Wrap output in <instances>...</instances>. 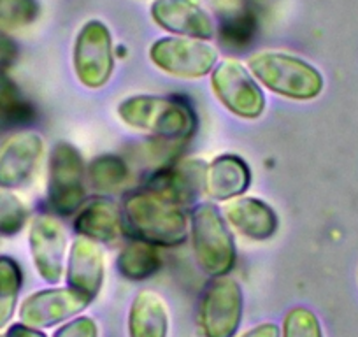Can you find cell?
Returning <instances> with one entry per match:
<instances>
[{
  "label": "cell",
  "instance_id": "cell-4",
  "mask_svg": "<svg viewBox=\"0 0 358 337\" xmlns=\"http://www.w3.org/2000/svg\"><path fill=\"white\" fill-rule=\"evenodd\" d=\"M192 250L202 273L211 278L229 276L237 262V246L229 222L218 206L201 202L190 218Z\"/></svg>",
  "mask_w": 358,
  "mask_h": 337
},
{
  "label": "cell",
  "instance_id": "cell-23",
  "mask_svg": "<svg viewBox=\"0 0 358 337\" xmlns=\"http://www.w3.org/2000/svg\"><path fill=\"white\" fill-rule=\"evenodd\" d=\"M22 285L20 264L11 257H0V330L6 329L15 316Z\"/></svg>",
  "mask_w": 358,
  "mask_h": 337
},
{
  "label": "cell",
  "instance_id": "cell-10",
  "mask_svg": "<svg viewBox=\"0 0 358 337\" xmlns=\"http://www.w3.org/2000/svg\"><path fill=\"white\" fill-rule=\"evenodd\" d=\"M29 246L37 274L46 283H60L67 266V232L53 216L41 215L32 220Z\"/></svg>",
  "mask_w": 358,
  "mask_h": 337
},
{
  "label": "cell",
  "instance_id": "cell-27",
  "mask_svg": "<svg viewBox=\"0 0 358 337\" xmlns=\"http://www.w3.org/2000/svg\"><path fill=\"white\" fill-rule=\"evenodd\" d=\"M281 337H323L322 323L311 309L299 306L285 316Z\"/></svg>",
  "mask_w": 358,
  "mask_h": 337
},
{
  "label": "cell",
  "instance_id": "cell-9",
  "mask_svg": "<svg viewBox=\"0 0 358 337\" xmlns=\"http://www.w3.org/2000/svg\"><path fill=\"white\" fill-rule=\"evenodd\" d=\"M243 288L229 276L213 278L199 304V327L204 337H236L243 320Z\"/></svg>",
  "mask_w": 358,
  "mask_h": 337
},
{
  "label": "cell",
  "instance_id": "cell-13",
  "mask_svg": "<svg viewBox=\"0 0 358 337\" xmlns=\"http://www.w3.org/2000/svg\"><path fill=\"white\" fill-rule=\"evenodd\" d=\"M44 155V141L34 130L15 134L0 148V188L16 190L29 183Z\"/></svg>",
  "mask_w": 358,
  "mask_h": 337
},
{
  "label": "cell",
  "instance_id": "cell-21",
  "mask_svg": "<svg viewBox=\"0 0 358 337\" xmlns=\"http://www.w3.org/2000/svg\"><path fill=\"white\" fill-rule=\"evenodd\" d=\"M116 267L118 273L129 281L150 280L162 267L160 251L146 241L132 239L120 251Z\"/></svg>",
  "mask_w": 358,
  "mask_h": 337
},
{
  "label": "cell",
  "instance_id": "cell-14",
  "mask_svg": "<svg viewBox=\"0 0 358 337\" xmlns=\"http://www.w3.org/2000/svg\"><path fill=\"white\" fill-rule=\"evenodd\" d=\"M150 15L171 36L209 41L216 32L211 15L197 0H153Z\"/></svg>",
  "mask_w": 358,
  "mask_h": 337
},
{
  "label": "cell",
  "instance_id": "cell-31",
  "mask_svg": "<svg viewBox=\"0 0 358 337\" xmlns=\"http://www.w3.org/2000/svg\"><path fill=\"white\" fill-rule=\"evenodd\" d=\"M6 337H48L43 332V329H36V327L25 325V323H15L8 329Z\"/></svg>",
  "mask_w": 358,
  "mask_h": 337
},
{
  "label": "cell",
  "instance_id": "cell-25",
  "mask_svg": "<svg viewBox=\"0 0 358 337\" xmlns=\"http://www.w3.org/2000/svg\"><path fill=\"white\" fill-rule=\"evenodd\" d=\"M29 220V209L11 190L0 188V236L13 237L23 230Z\"/></svg>",
  "mask_w": 358,
  "mask_h": 337
},
{
  "label": "cell",
  "instance_id": "cell-3",
  "mask_svg": "<svg viewBox=\"0 0 358 337\" xmlns=\"http://www.w3.org/2000/svg\"><path fill=\"white\" fill-rule=\"evenodd\" d=\"M248 69L258 85L292 101H313L325 87L322 72L315 65L283 51L251 55Z\"/></svg>",
  "mask_w": 358,
  "mask_h": 337
},
{
  "label": "cell",
  "instance_id": "cell-2",
  "mask_svg": "<svg viewBox=\"0 0 358 337\" xmlns=\"http://www.w3.org/2000/svg\"><path fill=\"white\" fill-rule=\"evenodd\" d=\"M116 113L127 127L151 134L157 139L183 143L197 130L194 108L181 97L132 95L120 102Z\"/></svg>",
  "mask_w": 358,
  "mask_h": 337
},
{
  "label": "cell",
  "instance_id": "cell-6",
  "mask_svg": "<svg viewBox=\"0 0 358 337\" xmlns=\"http://www.w3.org/2000/svg\"><path fill=\"white\" fill-rule=\"evenodd\" d=\"M115 44L111 30L101 20H88L79 29L72 48V65L83 87L99 90L115 72Z\"/></svg>",
  "mask_w": 358,
  "mask_h": 337
},
{
  "label": "cell",
  "instance_id": "cell-28",
  "mask_svg": "<svg viewBox=\"0 0 358 337\" xmlns=\"http://www.w3.org/2000/svg\"><path fill=\"white\" fill-rule=\"evenodd\" d=\"M53 337H99L97 322L90 316H76L67 320V323L60 327Z\"/></svg>",
  "mask_w": 358,
  "mask_h": 337
},
{
  "label": "cell",
  "instance_id": "cell-5",
  "mask_svg": "<svg viewBox=\"0 0 358 337\" xmlns=\"http://www.w3.org/2000/svg\"><path fill=\"white\" fill-rule=\"evenodd\" d=\"M48 171V202L60 216H71L86 202V167L74 144L60 141L50 155Z\"/></svg>",
  "mask_w": 358,
  "mask_h": 337
},
{
  "label": "cell",
  "instance_id": "cell-22",
  "mask_svg": "<svg viewBox=\"0 0 358 337\" xmlns=\"http://www.w3.org/2000/svg\"><path fill=\"white\" fill-rule=\"evenodd\" d=\"M86 178L97 192L113 194L129 183L130 168L120 155L104 153L90 162L86 167Z\"/></svg>",
  "mask_w": 358,
  "mask_h": 337
},
{
  "label": "cell",
  "instance_id": "cell-19",
  "mask_svg": "<svg viewBox=\"0 0 358 337\" xmlns=\"http://www.w3.org/2000/svg\"><path fill=\"white\" fill-rule=\"evenodd\" d=\"M167 302L153 290H141L129 311V337H167Z\"/></svg>",
  "mask_w": 358,
  "mask_h": 337
},
{
  "label": "cell",
  "instance_id": "cell-20",
  "mask_svg": "<svg viewBox=\"0 0 358 337\" xmlns=\"http://www.w3.org/2000/svg\"><path fill=\"white\" fill-rule=\"evenodd\" d=\"M258 34V18L250 6H234L220 11L218 37L229 50H246Z\"/></svg>",
  "mask_w": 358,
  "mask_h": 337
},
{
  "label": "cell",
  "instance_id": "cell-15",
  "mask_svg": "<svg viewBox=\"0 0 358 337\" xmlns=\"http://www.w3.org/2000/svg\"><path fill=\"white\" fill-rule=\"evenodd\" d=\"M65 267L67 287L94 302L101 294L106 276L104 253L99 243L81 236L74 239L67 253Z\"/></svg>",
  "mask_w": 358,
  "mask_h": 337
},
{
  "label": "cell",
  "instance_id": "cell-17",
  "mask_svg": "<svg viewBox=\"0 0 358 337\" xmlns=\"http://www.w3.org/2000/svg\"><path fill=\"white\" fill-rule=\"evenodd\" d=\"M225 220L241 236L251 241H268L280 229L276 211L258 197H237L229 201Z\"/></svg>",
  "mask_w": 358,
  "mask_h": 337
},
{
  "label": "cell",
  "instance_id": "cell-8",
  "mask_svg": "<svg viewBox=\"0 0 358 337\" xmlns=\"http://www.w3.org/2000/svg\"><path fill=\"white\" fill-rule=\"evenodd\" d=\"M150 60L162 72L181 79H201L218 64V51L201 39L167 36L150 48Z\"/></svg>",
  "mask_w": 358,
  "mask_h": 337
},
{
  "label": "cell",
  "instance_id": "cell-18",
  "mask_svg": "<svg viewBox=\"0 0 358 337\" xmlns=\"http://www.w3.org/2000/svg\"><path fill=\"white\" fill-rule=\"evenodd\" d=\"M123 211L115 201L97 197L85 202L74 220V230L78 236L95 243L109 244L120 239L123 234Z\"/></svg>",
  "mask_w": 358,
  "mask_h": 337
},
{
  "label": "cell",
  "instance_id": "cell-29",
  "mask_svg": "<svg viewBox=\"0 0 358 337\" xmlns=\"http://www.w3.org/2000/svg\"><path fill=\"white\" fill-rule=\"evenodd\" d=\"M18 58V46L15 41L0 30V78L8 76L9 69L15 65Z\"/></svg>",
  "mask_w": 358,
  "mask_h": 337
},
{
  "label": "cell",
  "instance_id": "cell-12",
  "mask_svg": "<svg viewBox=\"0 0 358 337\" xmlns=\"http://www.w3.org/2000/svg\"><path fill=\"white\" fill-rule=\"evenodd\" d=\"M206 168L208 164L199 158L165 164L155 171L146 188L169 199L179 208H187L204 194Z\"/></svg>",
  "mask_w": 358,
  "mask_h": 337
},
{
  "label": "cell",
  "instance_id": "cell-11",
  "mask_svg": "<svg viewBox=\"0 0 358 337\" xmlns=\"http://www.w3.org/2000/svg\"><path fill=\"white\" fill-rule=\"evenodd\" d=\"M92 304L90 299L71 287H55L34 292L20 306V322L36 329H50L74 318Z\"/></svg>",
  "mask_w": 358,
  "mask_h": 337
},
{
  "label": "cell",
  "instance_id": "cell-26",
  "mask_svg": "<svg viewBox=\"0 0 358 337\" xmlns=\"http://www.w3.org/2000/svg\"><path fill=\"white\" fill-rule=\"evenodd\" d=\"M41 15L37 0H0V29H20Z\"/></svg>",
  "mask_w": 358,
  "mask_h": 337
},
{
  "label": "cell",
  "instance_id": "cell-1",
  "mask_svg": "<svg viewBox=\"0 0 358 337\" xmlns=\"http://www.w3.org/2000/svg\"><path fill=\"white\" fill-rule=\"evenodd\" d=\"M123 222L136 239L157 248H176L188 239L190 222L183 208L144 188L132 192L123 202Z\"/></svg>",
  "mask_w": 358,
  "mask_h": 337
},
{
  "label": "cell",
  "instance_id": "cell-7",
  "mask_svg": "<svg viewBox=\"0 0 358 337\" xmlns=\"http://www.w3.org/2000/svg\"><path fill=\"white\" fill-rule=\"evenodd\" d=\"M211 90L220 104L243 120H257L265 111V95L257 79L239 60L216 64L211 74Z\"/></svg>",
  "mask_w": 358,
  "mask_h": 337
},
{
  "label": "cell",
  "instance_id": "cell-16",
  "mask_svg": "<svg viewBox=\"0 0 358 337\" xmlns=\"http://www.w3.org/2000/svg\"><path fill=\"white\" fill-rule=\"evenodd\" d=\"M251 187V168L239 155H218L206 168L204 194L213 201L229 202L243 197Z\"/></svg>",
  "mask_w": 358,
  "mask_h": 337
},
{
  "label": "cell",
  "instance_id": "cell-24",
  "mask_svg": "<svg viewBox=\"0 0 358 337\" xmlns=\"http://www.w3.org/2000/svg\"><path fill=\"white\" fill-rule=\"evenodd\" d=\"M34 108L9 76L0 78V116L9 123H27L34 118Z\"/></svg>",
  "mask_w": 358,
  "mask_h": 337
},
{
  "label": "cell",
  "instance_id": "cell-30",
  "mask_svg": "<svg viewBox=\"0 0 358 337\" xmlns=\"http://www.w3.org/2000/svg\"><path fill=\"white\" fill-rule=\"evenodd\" d=\"M239 337H281V330L276 323H260L241 334Z\"/></svg>",
  "mask_w": 358,
  "mask_h": 337
}]
</instances>
